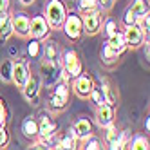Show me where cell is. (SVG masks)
I'll use <instances>...</instances> for the list:
<instances>
[{"instance_id": "35", "label": "cell", "mask_w": 150, "mask_h": 150, "mask_svg": "<svg viewBox=\"0 0 150 150\" xmlns=\"http://www.w3.org/2000/svg\"><path fill=\"white\" fill-rule=\"evenodd\" d=\"M9 141H11V134L7 130V125L0 127V148H6L9 145Z\"/></svg>"}, {"instance_id": "3", "label": "cell", "mask_w": 150, "mask_h": 150, "mask_svg": "<svg viewBox=\"0 0 150 150\" xmlns=\"http://www.w3.org/2000/svg\"><path fill=\"white\" fill-rule=\"evenodd\" d=\"M67 4H65V0H49V2L45 4V20L49 22L51 29H60L62 24H63V20H65L67 16Z\"/></svg>"}, {"instance_id": "13", "label": "cell", "mask_w": 150, "mask_h": 150, "mask_svg": "<svg viewBox=\"0 0 150 150\" xmlns=\"http://www.w3.org/2000/svg\"><path fill=\"white\" fill-rule=\"evenodd\" d=\"M29 22L31 16L25 11H13L11 13L13 35H16L18 38H29Z\"/></svg>"}, {"instance_id": "9", "label": "cell", "mask_w": 150, "mask_h": 150, "mask_svg": "<svg viewBox=\"0 0 150 150\" xmlns=\"http://www.w3.org/2000/svg\"><path fill=\"white\" fill-rule=\"evenodd\" d=\"M20 91H22L25 101H29L31 105L36 107V105L40 103V92H42V80H40V76H38V74H33V72H31L29 80L25 81V85H24Z\"/></svg>"}, {"instance_id": "11", "label": "cell", "mask_w": 150, "mask_h": 150, "mask_svg": "<svg viewBox=\"0 0 150 150\" xmlns=\"http://www.w3.org/2000/svg\"><path fill=\"white\" fill-rule=\"evenodd\" d=\"M51 25L45 20L44 15H36V16H31V22H29V36L31 38H36V40H45L47 36H51Z\"/></svg>"}, {"instance_id": "20", "label": "cell", "mask_w": 150, "mask_h": 150, "mask_svg": "<svg viewBox=\"0 0 150 150\" xmlns=\"http://www.w3.org/2000/svg\"><path fill=\"white\" fill-rule=\"evenodd\" d=\"M100 62H101V65L105 69H114L117 63H120V56L103 42L101 47H100Z\"/></svg>"}, {"instance_id": "38", "label": "cell", "mask_w": 150, "mask_h": 150, "mask_svg": "<svg viewBox=\"0 0 150 150\" xmlns=\"http://www.w3.org/2000/svg\"><path fill=\"white\" fill-rule=\"evenodd\" d=\"M9 4H11V0H0V13L9 11Z\"/></svg>"}, {"instance_id": "21", "label": "cell", "mask_w": 150, "mask_h": 150, "mask_svg": "<svg viewBox=\"0 0 150 150\" xmlns=\"http://www.w3.org/2000/svg\"><path fill=\"white\" fill-rule=\"evenodd\" d=\"M105 44L109 45L117 56H121L123 52L127 51V44H125V36H123V31L121 29H117L114 35H110V36H107V40H105Z\"/></svg>"}, {"instance_id": "32", "label": "cell", "mask_w": 150, "mask_h": 150, "mask_svg": "<svg viewBox=\"0 0 150 150\" xmlns=\"http://www.w3.org/2000/svg\"><path fill=\"white\" fill-rule=\"evenodd\" d=\"M137 22V16L130 11V9H125V11H123V16H121V22H120V25L121 27H128V25H134Z\"/></svg>"}, {"instance_id": "37", "label": "cell", "mask_w": 150, "mask_h": 150, "mask_svg": "<svg viewBox=\"0 0 150 150\" xmlns=\"http://www.w3.org/2000/svg\"><path fill=\"white\" fill-rule=\"evenodd\" d=\"M9 56H11V60H15V58H18L20 56V49L16 47V45H9Z\"/></svg>"}, {"instance_id": "1", "label": "cell", "mask_w": 150, "mask_h": 150, "mask_svg": "<svg viewBox=\"0 0 150 150\" xmlns=\"http://www.w3.org/2000/svg\"><path fill=\"white\" fill-rule=\"evenodd\" d=\"M63 31V36H65L71 44H78L81 42V38L85 36L83 33V20H81V13L78 11H67V16L63 20V24L60 27Z\"/></svg>"}, {"instance_id": "16", "label": "cell", "mask_w": 150, "mask_h": 150, "mask_svg": "<svg viewBox=\"0 0 150 150\" xmlns=\"http://www.w3.org/2000/svg\"><path fill=\"white\" fill-rule=\"evenodd\" d=\"M60 56H62V47L54 38L47 36L45 40H42V58L44 60H52V62H60Z\"/></svg>"}, {"instance_id": "31", "label": "cell", "mask_w": 150, "mask_h": 150, "mask_svg": "<svg viewBox=\"0 0 150 150\" xmlns=\"http://www.w3.org/2000/svg\"><path fill=\"white\" fill-rule=\"evenodd\" d=\"M92 9H98V2L96 0H76V11L85 15L92 11Z\"/></svg>"}, {"instance_id": "6", "label": "cell", "mask_w": 150, "mask_h": 150, "mask_svg": "<svg viewBox=\"0 0 150 150\" xmlns=\"http://www.w3.org/2000/svg\"><path fill=\"white\" fill-rule=\"evenodd\" d=\"M36 121H38V136L40 137L51 139L60 130V123L52 117L51 110H40V114L36 116Z\"/></svg>"}, {"instance_id": "19", "label": "cell", "mask_w": 150, "mask_h": 150, "mask_svg": "<svg viewBox=\"0 0 150 150\" xmlns=\"http://www.w3.org/2000/svg\"><path fill=\"white\" fill-rule=\"evenodd\" d=\"M72 132L76 134V137L80 139H85V137H89L91 134H94V123L89 120V117H78L76 121L72 123Z\"/></svg>"}, {"instance_id": "7", "label": "cell", "mask_w": 150, "mask_h": 150, "mask_svg": "<svg viewBox=\"0 0 150 150\" xmlns=\"http://www.w3.org/2000/svg\"><path fill=\"white\" fill-rule=\"evenodd\" d=\"M94 78H92V74L89 71H81L76 78H72L71 81V91L78 96L80 100H89V94L94 87Z\"/></svg>"}, {"instance_id": "23", "label": "cell", "mask_w": 150, "mask_h": 150, "mask_svg": "<svg viewBox=\"0 0 150 150\" xmlns=\"http://www.w3.org/2000/svg\"><path fill=\"white\" fill-rule=\"evenodd\" d=\"M13 36V25H11V11L0 13V42H7Z\"/></svg>"}, {"instance_id": "4", "label": "cell", "mask_w": 150, "mask_h": 150, "mask_svg": "<svg viewBox=\"0 0 150 150\" xmlns=\"http://www.w3.org/2000/svg\"><path fill=\"white\" fill-rule=\"evenodd\" d=\"M60 74H62V65L60 62H52V60H40V65H38V76L42 80V85L45 89H51L58 80H60Z\"/></svg>"}, {"instance_id": "27", "label": "cell", "mask_w": 150, "mask_h": 150, "mask_svg": "<svg viewBox=\"0 0 150 150\" xmlns=\"http://www.w3.org/2000/svg\"><path fill=\"white\" fill-rule=\"evenodd\" d=\"M11 74H13V60L6 58L0 62V80L4 83H11Z\"/></svg>"}, {"instance_id": "12", "label": "cell", "mask_w": 150, "mask_h": 150, "mask_svg": "<svg viewBox=\"0 0 150 150\" xmlns=\"http://www.w3.org/2000/svg\"><path fill=\"white\" fill-rule=\"evenodd\" d=\"M31 76V65L29 60H13V74H11V83H15L16 89H22L25 81Z\"/></svg>"}, {"instance_id": "30", "label": "cell", "mask_w": 150, "mask_h": 150, "mask_svg": "<svg viewBox=\"0 0 150 150\" xmlns=\"http://www.w3.org/2000/svg\"><path fill=\"white\" fill-rule=\"evenodd\" d=\"M101 29H103V35H105V38H107V36L114 35L116 31H117V29H121V27H120V24H117L114 18H110V16H109V18H105V20H103Z\"/></svg>"}, {"instance_id": "29", "label": "cell", "mask_w": 150, "mask_h": 150, "mask_svg": "<svg viewBox=\"0 0 150 150\" xmlns=\"http://www.w3.org/2000/svg\"><path fill=\"white\" fill-rule=\"evenodd\" d=\"M89 100H91V103H92L94 107H100V105L105 103V96H103V91H101L100 85L94 83V87H92V91H91V94H89Z\"/></svg>"}, {"instance_id": "39", "label": "cell", "mask_w": 150, "mask_h": 150, "mask_svg": "<svg viewBox=\"0 0 150 150\" xmlns=\"http://www.w3.org/2000/svg\"><path fill=\"white\" fill-rule=\"evenodd\" d=\"M143 125H145V130H146V132H150V117H148V116H146V120H145V123H143Z\"/></svg>"}, {"instance_id": "26", "label": "cell", "mask_w": 150, "mask_h": 150, "mask_svg": "<svg viewBox=\"0 0 150 150\" xmlns=\"http://www.w3.org/2000/svg\"><path fill=\"white\" fill-rule=\"evenodd\" d=\"M127 7L130 9L136 16H143V15L150 13V2L148 0H132Z\"/></svg>"}, {"instance_id": "33", "label": "cell", "mask_w": 150, "mask_h": 150, "mask_svg": "<svg viewBox=\"0 0 150 150\" xmlns=\"http://www.w3.org/2000/svg\"><path fill=\"white\" fill-rule=\"evenodd\" d=\"M9 109H7V105H6V100L0 96V127H4L9 123Z\"/></svg>"}, {"instance_id": "36", "label": "cell", "mask_w": 150, "mask_h": 150, "mask_svg": "<svg viewBox=\"0 0 150 150\" xmlns=\"http://www.w3.org/2000/svg\"><path fill=\"white\" fill-rule=\"evenodd\" d=\"M96 2H98V9H100V11H103V13H109L110 9L114 7L116 0H96Z\"/></svg>"}, {"instance_id": "22", "label": "cell", "mask_w": 150, "mask_h": 150, "mask_svg": "<svg viewBox=\"0 0 150 150\" xmlns=\"http://www.w3.org/2000/svg\"><path fill=\"white\" fill-rule=\"evenodd\" d=\"M20 130H22L24 137H27L29 141L31 139L38 137V121H36V116H25L22 123H20Z\"/></svg>"}, {"instance_id": "17", "label": "cell", "mask_w": 150, "mask_h": 150, "mask_svg": "<svg viewBox=\"0 0 150 150\" xmlns=\"http://www.w3.org/2000/svg\"><path fill=\"white\" fill-rule=\"evenodd\" d=\"M69 100H71V96L51 91L49 100H47V110H51L52 114H60V112H63L69 107Z\"/></svg>"}, {"instance_id": "34", "label": "cell", "mask_w": 150, "mask_h": 150, "mask_svg": "<svg viewBox=\"0 0 150 150\" xmlns=\"http://www.w3.org/2000/svg\"><path fill=\"white\" fill-rule=\"evenodd\" d=\"M139 27L143 29V33L148 36V33H150V13H146V15H143V16H137V22H136Z\"/></svg>"}, {"instance_id": "40", "label": "cell", "mask_w": 150, "mask_h": 150, "mask_svg": "<svg viewBox=\"0 0 150 150\" xmlns=\"http://www.w3.org/2000/svg\"><path fill=\"white\" fill-rule=\"evenodd\" d=\"M18 2L22 4V6H31V4L35 2V0H18Z\"/></svg>"}, {"instance_id": "14", "label": "cell", "mask_w": 150, "mask_h": 150, "mask_svg": "<svg viewBox=\"0 0 150 150\" xmlns=\"http://www.w3.org/2000/svg\"><path fill=\"white\" fill-rule=\"evenodd\" d=\"M116 110H117V107H112L109 103H103L100 107H96V114H94L96 125L100 128H105L110 123H116Z\"/></svg>"}, {"instance_id": "24", "label": "cell", "mask_w": 150, "mask_h": 150, "mask_svg": "<svg viewBox=\"0 0 150 150\" xmlns=\"http://www.w3.org/2000/svg\"><path fill=\"white\" fill-rule=\"evenodd\" d=\"M125 148H130V150H148L150 148V141L148 137L143 134H136L134 137L130 136V139L127 141Z\"/></svg>"}, {"instance_id": "18", "label": "cell", "mask_w": 150, "mask_h": 150, "mask_svg": "<svg viewBox=\"0 0 150 150\" xmlns=\"http://www.w3.org/2000/svg\"><path fill=\"white\" fill-rule=\"evenodd\" d=\"M100 87H101L103 96H105V103H109V105H112V107H117V105H120V92H117L116 85H114L109 78H107V76H103V78L100 80Z\"/></svg>"}, {"instance_id": "5", "label": "cell", "mask_w": 150, "mask_h": 150, "mask_svg": "<svg viewBox=\"0 0 150 150\" xmlns=\"http://www.w3.org/2000/svg\"><path fill=\"white\" fill-rule=\"evenodd\" d=\"M103 130H105V141L103 143L112 150L125 148L127 141L130 139V130H128V128H120L116 123H110L109 127H105Z\"/></svg>"}, {"instance_id": "2", "label": "cell", "mask_w": 150, "mask_h": 150, "mask_svg": "<svg viewBox=\"0 0 150 150\" xmlns=\"http://www.w3.org/2000/svg\"><path fill=\"white\" fill-rule=\"evenodd\" d=\"M60 65H62V69L65 71L71 78H76L81 71H85L80 52L74 49V47H65V49H62Z\"/></svg>"}, {"instance_id": "8", "label": "cell", "mask_w": 150, "mask_h": 150, "mask_svg": "<svg viewBox=\"0 0 150 150\" xmlns=\"http://www.w3.org/2000/svg\"><path fill=\"white\" fill-rule=\"evenodd\" d=\"M81 20H83L85 36H96L101 31V24H103L105 16H103V11H100V9H92V11L81 15Z\"/></svg>"}, {"instance_id": "15", "label": "cell", "mask_w": 150, "mask_h": 150, "mask_svg": "<svg viewBox=\"0 0 150 150\" xmlns=\"http://www.w3.org/2000/svg\"><path fill=\"white\" fill-rule=\"evenodd\" d=\"M52 148H62V150H74L80 148V139L76 137V134L72 132V128L62 132L60 136L56 134L52 137Z\"/></svg>"}, {"instance_id": "25", "label": "cell", "mask_w": 150, "mask_h": 150, "mask_svg": "<svg viewBox=\"0 0 150 150\" xmlns=\"http://www.w3.org/2000/svg\"><path fill=\"white\" fill-rule=\"evenodd\" d=\"M25 54L31 60H40L42 58V40H36V38L29 36V42L25 45Z\"/></svg>"}, {"instance_id": "28", "label": "cell", "mask_w": 150, "mask_h": 150, "mask_svg": "<svg viewBox=\"0 0 150 150\" xmlns=\"http://www.w3.org/2000/svg\"><path fill=\"white\" fill-rule=\"evenodd\" d=\"M81 148H85V150H100V148H103V141H101V137L91 134L89 137L81 139Z\"/></svg>"}, {"instance_id": "10", "label": "cell", "mask_w": 150, "mask_h": 150, "mask_svg": "<svg viewBox=\"0 0 150 150\" xmlns=\"http://www.w3.org/2000/svg\"><path fill=\"white\" fill-rule=\"evenodd\" d=\"M123 36H125L127 49H139L141 45H145V42H148V36L143 33V29L137 24L123 27Z\"/></svg>"}]
</instances>
